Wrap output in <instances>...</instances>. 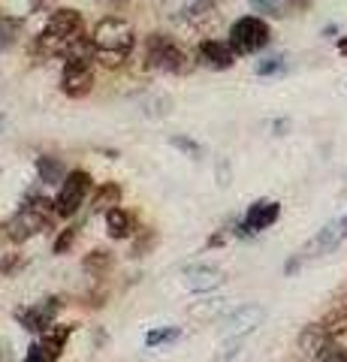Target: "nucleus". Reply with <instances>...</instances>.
I'll return each mask as SVG.
<instances>
[{
  "label": "nucleus",
  "mask_w": 347,
  "mask_h": 362,
  "mask_svg": "<svg viewBox=\"0 0 347 362\" xmlns=\"http://www.w3.org/2000/svg\"><path fill=\"white\" fill-rule=\"evenodd\" d=\"M37 169H40L42 185H58V181L66 178V173H64V166H61L58 157H40V160H37Z\"/></svg>",
  "instance_id": "obj_18"
},
{
  "label": "nucleus",
  "mask_w": 347,
  "mask_h": 362,
  "mask_svg": "<svg viewBox=\"0 0 347 362\" xmlns=\"http://www.w3.org/2000/svg\"><path fill=\"white\" fill-rule=\"evenodd\" d=\"M49 223H52V214H42L37 209L25 206L13 221L6 223V233H9V239L13 242H25V239H30V235L49 230Z\"/></svg>",
  "instance_id": "obj_9"
},
{
  "label": "nucleus",
  "mask_w": 347,
  "mask_h": 362,
  "mask_svg": "<svg viewBox=\"0 0 347 362\" xmlns=\"http://www.w3.org/2000/svg\"><path fill=\"white\" fill-rule=\"evenodd\" d=\"M170 109H172V100H170V97H154V100H148V103H145V115L160 118V115H166Z\"/></svg>",
  "instance_id": "obj_26"
},
{
  "label": "nucleus",
  "mask_w": 347,
  "mask_h": 362,
  "mask_svg": "<svg viewBox=\"0 0 347 362\" xmlns=\"http://www.w3.org/2000/svg\"><path fill=\"white\" fill-rule=\"evenodd\" d=\"M344 235H347L344 223H341V221H332V223H327V226H323V230L317 233V239L305 247V254H302V257H320V254H329L332 247H339V245H341Z\"/></svg>",
  "instance_id": "obj_12"
},
{
  "label": "nucleus",
  "mask_w": 347,
  "mask_h": 362,
  "mask_svg": "<svg viewBox=\"0 0 347 362\" xmlns=\"http://www.w3.org/2000/svg\"><path fill=\"white\" fill-rule=\"evenodd\" d=\"M106 226H109L112 239H127L133 233V218L124 209H112V211H106Z\"/></svg>",
  "instance_id": "obj_17"
},
{
  "label": "nucleus",
  "mask_w": 347,
  "mask_h": 362,
  "mask_svg": "<svg viewBox=\"0 0 347 362\" xmlns=\"http://www.w3.org/2000/svg\"><path fill=\"white\" fill-rule=\"evenodd\" d=\"M323 329L329 332L332 341L344 344V341H347V311H332V314L327 317V323H323Z\"/></svg>",
  "instance_id": "obj_19"
},
{
  "label": "nucleus",
  "mask_w": 347,
  "mask_h": 362,
  "mask_svg": "<svg viewBox=\"0 0 347 362\" xmlns=\"http://www.w3.org/2000/svg\"><path fill=\"white\" fill-rule=\"evenodd\" d=\"M118 202H121V187L115 181H109V185L97 187V194L91 199V211H112V209H118Z\"/></svg>",
  "instance_id": "obj_15"
},
{
  "label": "nucleus",
  "mask_w": 347,
  "mask_h": 362,
  "mask_svg": "<svg viewBox=\"0 0 347 362\" xmlns=\"http://www.w3.org/2000/svg\"><path fill=\"white\" fill-rule=\"evenodd\" d=\"M281 4H284L287 9H308L311 0H281Z\"/></svg>",
  "instance_id": "obj_32"
},
{
  "label": "nucleus",
  "mask_w": 347,
  "mask_h": 362,
  "mask_svg": "<svg viewBox=\"0 0 347 362\" xmlns=\"http://www.w3.org/2000/svg\"><path fill=\"white\" fill-rule=\"evenodd\" d=\"M88 190H91V175L82 173V169L66 173V178L61 181L58 197H54V209H58L61 218H70V214L79 211V206L88 197Z\"/></svg>",
  "instance_id": "obj_6"
},
{
  "label": "nucleus",
  "mask_w": 347,
  "mask_h": 362,
  "mask_svg": "<svg viewBox=\"0 0 347 362\" xmlns=\"http://www.w3.org/2000/svg\"><path fill=\"white\" fill-rule=\"evenodd\" d=\"M281 70H284L281 58H269L263 64H257V73H260V76H272V73H281Z\"/></svg>",
  "instance_id": "obj_29"
},
{
  "label": "nucleus",
  "mask_w": 347,
  "mask_h": 362,
  "mask_svg": "<svg viewBox=\"0 0 347 362\" xmlns=\"http://www.w3.org/2000/svg\"><path fill=\"white\" fill-rule=\"evenodd\" d=\"M278 218H281V206H278L275 199H260V202H254V206L248 209V214H245V221L236 226V233L239 235H254V233H263L269 230Z\"/></svg>",
  "instance_id": "obj_8"
},
{
  "label": "nucleus",
  "mask_w": 347,
  "mask_h": 362,
  "mask_svg": "<svg viewBox=\"0 0 347 362\" xmlns=\"http://www.w3.org/2000/svg\"><path fill=\"white\" fill-rule=\"evenodd\" d=\"M269 37H272V30H269L266 21L257 18V16H245L230 28V45L236 49V54L260 52L263 45H269Z\"/></svg>",
  "instance_id": "obj_5"
},
{
  "label": "nucleus",
  "mask_w": 347,
  "mask_h": 362,
  "mask_svg": "<svg viewBox=\"0 0 347 362\" xmlns=\"http://www.w3.org/2000/svg\"><path fill=\"white\" fill-rule=\"evenodd\" d=\"M170 145L172 148H178L182 154H187V157H194V160H199L206 151H203V145L199 142H194L190 136H182V133H175V136H170Z\"/></svg>",
  "instance_id": "obj_21"
},
{
  "label": "nucleus",
  "mask_w": 347,
  "mask_h": 362,
  "mask_svg": "<svg viewBox=\"0 0 347 362\" xmlns=\"http://www.w3.org/2000/svg\"><path fill=\"white\" fill-rule=\"evenodd\" d=\"M94 54H70L61 70V90L73 100H82L94 88Z\"/></svg>",
  "instance_id": "obj_4"
},
{
  "label": "nucleus",
  "mask_w": 347,
  "mask_h": 362,
  "mask_svg": "<svg viewBox=\"0 0 347 362\" xmlns=\"http://www.w3.org/2000/svg\"><path fill=\"white\" fill-rule=\"evenodd\" d=\"M182 338V329L178 326H163V329H151L148 335H145V344L148 347H158V344H172Z\"/></svg>",
  "instance_id": "obj_20"
},
{
  "label": "nucleus",
  "mask_w": 347,
  "mask_h": 362,
  "mask_svg": "<svg viewBox=\"0 0 347 362\" xmlns=\"http://www.w3.org/2000/svg\"><path fill=\"white\" fill-rule=\"evenodd\" d=\"M266 317V308L263 305H242V308H236L233 314H227L220 320V332L227 338H236V335H251L257 326L263 323Z\"/></svg>",
  "instance_id": "obj_7"
},
{
  "label": "nucleus",
  "mask_w": 347,
  "mask_h": 362,
  "mask_svg": "<svg viewBox=\"0 0 347 362\" xmlns=\"http://www.w3.org/2000/svg\"><path fill=\"white\" fill-rule=\"evenodd\" d=\"M223 299H203L199 305H190V317L194 320H211L215 314H220Z\"/></svg>",
  "instance_id": "obj_22"
},
{
  "label": "nucleus",
  "mask_w": 347,
  "mask_h": 362,
  "mask_svg": "<svg viewBox=\"0 0 347 362\" xmlns=\"http://www.w3.org/2000/svg\"><path fill=\"white\" fill-rule=\"evenodd\" d=\"M0 100H4V94H0Z\"/></svg>",
  "instance_id": "obj_36"
},
{
  "label": "nucleus",
  "mask_w": 347,
  "mask_h": 362,
  "mask_svg": "<svg viewBox=\"0 0 347 362\" xmlns=\"http://www.w3.org/2000/svg\"><path fill=\"white\" fill-rule=\"evenodd\" d=\"M25 362H52V356L46 354V347H42V344L37 341V344H30V347H28Z\"/></svg>",
  "instance_id": "obj_30"
},
{
  "label": "nucleus",
  "mask_w": 347,
  "mask_h": 362,
  "mask_svg": "<svg viewBox=\"0 0 347 362\" xmlns=\"http://www.w3.org/2000/svg\"><path fill=\"white\" fill-rule=\"evenodd\" d=\"M54 311H58V302L52 299V302H46V305H37V308L25 311V314H21V323H25L30 332H46L49 326H52Z\"/></svg>",
  "instance_id": "obj_13"
},
{
  "label": "nucleus",
  "mask_w": 347,
  "mask_h": 362,
  "mask_svg": "<svg viewBox=\"0 0 347 362\" xmlns=\"http://www.w3.org/2000/svg\"><path fill=\"white\" fill-rule=\"evenodd\" d=\"M145 66L154 73H187L194 64H190V52H184L172 37L151 33L145 42Z\"/></svg>",
  "instance_id": "obj_3"
},
{
  "label": "nucleus",
  "mask_w": 347,
  "mask_h": 362,
  "mask_svg": "<svg viewBox=\"0 0 347 362\" xmlns=\"http://www.w3.org/2000/svg\"><path fill=\"white\" fill-rule=\"evenodd\" d=\"M287 127H290L287 121H275V130H278V136H281V133H287Z\"/></svg>",
  "instance_id": "obj_33"
},
{
  "label": "nucleus",
  "mask_w": 347,
  "mask_h": 362,
  "mask_svg": "<svg viewBox=\"0 0 347 362\" xmlns=\"http://www.w3.org/2000/svg\"><path fill=\"white\" fill-rule=\"evenodd\" d=\"M85 40V21L76 9H58L49 16V25L33 42V54L42 58H66Z\"/></svg>",
  "instance_id": "obj_2"
},
{
  "label": "nucleus",
  "mask_w": 347,
  "mask_h": 362,
  "mask_svg": "<svg viewBox=\"0 0 347 362\" xmlns=\"http://www.w3.org/2000/svg\"><path fill=\"white\" fill-rule=\"evenodd\" d=\"M91 42H94V61L115 70V66H124V61L130 58L133 45H136V30H133L127 18L106 16L94 25Z\"/></svg>",
  "instance_id": "obj_1"
},
{
  "label": "nucleus",
  "mask_w": 347,
  "mask_h": 362,
  "mask_svg": "<svg viewBox=\"0 0 347 362\" xmlns=\"http://www.w3.org/2000/svg\"><path fill=\"white\" fill-rule=\"evenodd\" d=\"M199 61H203L206 66H211V70H230L233 64H236V49L230 45V40H206L203 45H199Z\"/></svg>",
  "instance_id": "obj_10"
},
{
  "label": "nucleus",
  "mask_w": 347,
  "mask_h": 362,
  "mask_svg": "<svg viewBox=\"0 0 347 362\" xmlns=\"http://www.w3.org/2000/svg\"><path fill=\"white\" fill-rule=\"evenodd\" d=\"M218 178H220V187H227V185H230V166H227V160H220V163H218Z\"/></svg>",
  "instance_id": "obj_31"
},
{
  "label": "nucleus",
  "mask_w": 347,
  "mask_h": 362,
  "mask_svg": "<svg viewBox=\"0 0 347 362\" xmlns=\"http://www.w3.org/2000/svg\"><path fill=\"white\" fill-rule=\"evenodd\" d=\"M242 344H245V335H236V338H227L223 341V347L218 350V356L211 359V362H233L239 354H242Z\"/></svg>",
  "instance_id": "obj_23"
},
{
  "label": "nucleus",
  "mask_w": 347,
  "mask_h": 362,
  "mask_svg": "<svg viewBox=\"0 0 347 362\" xmlns=\"http://www.w3.org/2000/svg\"><path fill=\"white\" fill-rule=\"evenodd\" d=\"M329 341L332 338H329V332L323 329V326H305L302 335H299V347L305 350V354H311V356H320L323 347H327Z\"/></svg>",
  "instance_id": "obj_14"
},
{
  "label": "nucleus",
  "mask_w": 347,
  "mask_h": 362,
  "mask_svg": "<svg viewBox=\"0 0 347 362\" xmlns=\"http://www.w3.org/2000/svg\"><path fill=\"white\" fill-rule=\"evenodd\" d=\"M341 223H344V230H347V218H341Z\"/></svg>",
  "instance_id": "obj_35"
},
{
  "label": "nucleus",
  "mask_w": 347,
  "mask_h": 362,
  "mask_svg": "<svg viewBox=\"0 0 347 362\" xmlns=\"http://www.w3.org/2000/svg\"><path fill=\"white\" fill-rule=\"evenodd\" d=\"M18 37V21L9 18V16H0V52L9 49Z\"/></svg>",
  "instance_id": "obj_24"
},
{
  "label": "nucleus",
  "mask_w": 347,
  "mask_h": 362,
  "mask_svg": "<svg viewBox=\"0 0 347 362\" xmlns=\"http://www.w3.org/2000/svg\"><path fill=\"white\" fill-rule=\"evenodd\" d=\"M76 235H79L76 230H64V233L58 235V242H54V254H66V251H70L73 242H76Z\"/></svg>",
  "instance_id": "obj_28"
},
{
  "label": "nucleus",
  "mask_w": 347,
  "mask_h": 362,
  "mask_svg": "<svg viewBox=\"0 0 347 362\" xmlns=\"http://www.w3.org/2000/svg\"><path fill=\"white\" fill-rule=\"evenodd\" d=\"M66 338H70V326H49V329L42 332L40 344L46 347V354H49L52 359H58L61 350H64V344H66Z\"/></svg>",
  "instance_id": "obj_16"
},
{
  "label": "nucleus",
  "mask_w": 347,
  "mask_h": 362,
  "mask_svg": "<svg viewBox=\"0 0 347 362\" xmlns=\"http://www.w3.org/2000/svg\"><path fill=\"white\" fill-rule=\"evenodd\" d=\"M339 52H341V54H347V40H341V42H339Z\"/></svg>",
  "instance_id": "obj_34"
},
{
  "label": "nucleus",
  "mask_w": 347,
  "mask_h": 362,
  "mask_svg": "<svg viewBox=\"0 0 347 362\" xmlns=\"http://www.w3.org/2000/svg\"><path fill=\"white\" fill-rule=\"evenodd\" d=\"M317 359H323V362H347V344L329 341L327 347H323V354Z\"/></svg>",
  "instance_id": "obj_25"
},
{
  "label": "nucleus",
  "mask_w": 347,
  "mask_h": 362,
  "mask_svg": "<svg viewBox=\"0 0 347 362\" xmlns=\"http://www.w3.org/2000/svg\"><path fill=\"white\" fill-rule=\"evenodd\" d=\"M220 272L215 266H187L182 272V284L187 290H194V293H208V290H215L220 284Z\"/></svg>",
  "instance_id": "obj_11"
},
{
  "label": "nucleus",
  "mask_w": 347,
  "mask_h": 362,
  "mask_svg": "<svg viewBox=\"0 0 347 362\" xmlns=\"http://www.w3.org/2000/svg\"><path fill=\"white\" fill-rule=\"evenodd\" d=\"M82 266H85L88 272H103V269L109 266V254H106V251H94V254H88Z\"/></svg>",
  "instance_id": "obj_27"
}]
</instances>
